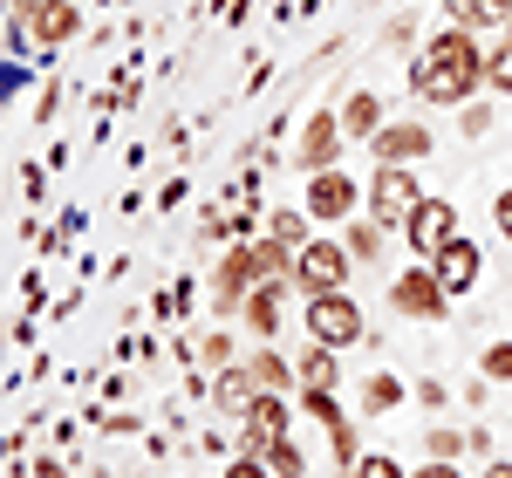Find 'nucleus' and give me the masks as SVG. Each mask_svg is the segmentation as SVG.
<instances>
[{
    "label": "nucleus",
    "instance_id": "obj_29",
    "mask_svg": "<svg viewBox=\"0 0 512 478\" xmlns=\"http://www.w3.org/2000/svg\"><path fill=\"white\" fill-rule=\"evenodd\" d=\"M226 478H267V465H260V458H246V451H239L233 465H226Z\"/></svg>",
    "mask_w": 512,
    "mask_h": 478
},
{
    "label": "nucleus",
    "instance_id": "obj_25",
    "mask_svg": "<svg viewBox=\"0 0 512 478\" xmlns=\"http://www.w3.org/2000/svg\"><path fill=\"white\" fill-rule=\"evenodd\" d=\"M485 82H492L499 96H506V89H512V41H506V48H499V55H492V62H485Z\"/></svg>",
    "mask_w": 512,
    "mask_h": 478
},
{
    "label": "nucleus",
    "instance_id": "obj_21",
    "mask_svg": "<svg viewBox=\"0 0 512 478\" xmlns=\"http://www.w3.org/2000/svg\"><path fill=\"white\" fill-rule=\"evenodd\" d=\"M253 274H267V280L287 274V246H280V239H260V246H253Z\"/></svg>",
    "mask_w": 512,
    "mask_h": 478
},
{
    "label": "nucleus",
    "instance_id": "obj_7",
    "mask_svg": "<svg viewBox=\"0 0 512 478\" xmlns=\"http://www.w3.org/2000/svg\"><path fill=\"white\" fill-rule=\"evenodd\" d=\"M390 301H396V315H410V321H437L444 308H451V294L437 287L431 267H410V274L390 287Z\"/></svg>",
    "mask_w": 512,
    "mask_h": 478
},
{
    "label": "nucleus",
    "instance_id": "obj_4",
    "mask_svg": "<svg viewBox=\"0 0 512 478\" xmlns=\"http://www.w3.org/2000/svg\"><path fill=\"white\" fill-rule=\"evenodd\" d=\"M417 178L403 171V164H376V178H369V212H376V226H396V219H410L417 212Z\"/></svg>",
    "mask_w": 512,
    "mask_h": 478
},
{
    "label": "nucleus",
    "instance_id": "obj_31",
    "mask_svg": "<svg viewBox=\"0 0 512 478\" xmlns=\"http://www.w3.org/2000/svg\"><path fill=\"white\" fill-rule=\"evenodd\" d=\"M198 356H205V362H226V356H233V342H226V335H212V342H198Z\"/></svg>",
    "mask_w": 512,
    "mask_h": 478
},
{
    "label": "nucleus",
    "instance_id": "obj_24",
    "mask_svg": "<svg viewBox=\"0 0 512 478\" xmlns=\"http://www.w3.org/2000/svg\"><path fill=\"white\" fill-rule=\"evenodd\" d=\"M260 465H274L280 478H301V451H294V438H280L274 451H267V458H260Z\"/></svg>",
    "mask_w": 512,
    "mask_h": 478
},
{
    "label": "nucleus",
    "instance_id": "obj_23",
    "mask_svg": "<svg viewBox=\"0 0 512 478\" xmlns=\"http://www.w3.org/2000/svg\"><path fill=\"white\" fill-rule=\"evenodd\" d=\"M274 239L280 246H308V212H274Z\"/></svg>",
    "mask_w": 512,
    "mask_h": 478
},
{
    "label": "nucleus",
    "instance_id": "obj_10",
    "mask_svg": "<svg viewBox=\"0 0 512 478\" xmlns=\"http://www.w3.org/2000/svg\"><path fill=\"white\" fill-rule=\"evenodd\" d=\"M431 274H437L444 294H465V287L478 280V246H472V239H451V246L431 260Z\"/></svg>",
    "mask_w": 512,
    "mask_h": 478
},
{
    "label": "nucleus",
    "instance_id": "obj_19",
    "mask_svg": "<svg viewBox=\"0 0 512 478\" xmlns=\"http://www.w3.org/2000/svg\"><path fill=\"white\" fill-rule=\"evenodd\" d=\"M253 383H260L267 397H280V390H287V362H280L274 349H260V356H253Z\"/></svg>",
    "mask_w": 512,
    "mask_h": 478
},
{
    "label": "nucleus",
    "instance_id": "obj_5",
    "mask_svg": "<svg viewBox=\"0 0 512 478\" xmlns=\"http://www.w3.org/2000/svg\"><path fill=\"white\" fill-rule=\"evenodd\" d=\"M342 274H349V246H342V239H308L301 260H294V280H301L308 294H335Z\"/></svg>",
    "mask_w": 512,
    "mask_h": 478
},
{
    "label": "nucleus",
    "instance_id": "obj_3",
    "mask_svg": "<svg viewBox=\"0 0 512 478\" xmlns=\"http://www.w3.org/2000/svg\"><path fill=\"white\" fill-rule=\"evenodd\" d=\"M451 239H458V212L444 199H417V212L403 219V246H410L417 260H437Z\"/></svg>",
    "mask_w": 512,
    "mask_h": 478
},
{
    "label": "nucleus",
    "instance_id": "obj_20",
    "mask_svg": "<svg viewBox=\"0 0 512 478\" xmlns=\"http://www.w3.org/2000/svg\"><path fill=\"white\" fill-rule=\"evenodd\" d=\"M396 403H403V383L396 376H369L362 383V410H396Z\"/></svg>",
    "mask_w": 512,
    "mask_h": 478
},
{
    "label": "nucleus",
    "instance_id": "obj_36",
    "mask_svg": "<svg viewBox=\"0 0 512 478\" xmlns=\"http://www.w3.org/2000/svg\"><path fill=\"white\" fill-rule=\"evenodd\" d=\"M0 14H7V0H0Z\"/></svg>",
    "mask_w": 512,
    "mask_h": 478
},
{
    "label": "nucleus",
    "instance_id": "obj_34",
    "mask_svg": "<svg viewBox=\"0 0 512 478\" xmlns=\"http://www.w3.org/2000/svg\"><path fill=\"white\" fill-rule=\"evenodd\" d=\"M506 41H512V14H506Z\"/></svg>",
    "mask_w": 512,
    "mask_h": 478
},
{
    "label": "nucleus",
    "instance_id": "obj_33",
    "mask_svg": "<svg viewBox=\"0 0 512 478\" xmlns=\"http://www.w3.org/2000/svg\"><path fill=\"white\" fill-rule=\"evenodd\" d=\"M485 478H512V458H492V465H485Z\"/></svg>",
    "mask_w": 512,
    "mask_h": 478
},
{
    "label": "nucleus",
    "instance_id": "obj_8",
    "mask_svg": "<svg viewBox=\"0 0 512 478\" xmlns=\"http://www.w3.org/2000/svg\"><path fill=\"white\" fill-rule=\"evenodd\" d=\"M355 199H362V185H355L349 171H335V164L308 178V212H315V219H349Z\"/></svg>",
    "mask_w": 512,
    "mask_h": 478
},
{
    "label": "nucleus",
    "instance_id": "obj_35",
    "mask_svg": "<svg viewBox=\"0 0 512 478\" xmlns=\"http://www.w3.org/2000/svg\"><path fill=\"white\" fill-rule=\"evenodd\" d=\"M499 7H506V14H512V0H499Z\"/></svg>",
    "mask_w": 512,
    "mask_h": 478
},
{
    "label": "nucleus",
    "instance_id": "obj_28",
    "mask_svg": "<svg viewBox=\"0 0 512 478\" xmlns=\"http://www.w3.org/2000/svg\"><path fill=\"white\" fill-rule=\"evenodd\" d=\"M431 451H437V458H444V465H451V458L465 451V438H458V431H437V438H431Z\"/></svg>",
    "mask_w": 512,
    "mask_h": 478
},
{
    "label": "nucleus",
    "instance_id": "obj_27",
    "mask_svg": "<svg viewBox=\"0 0 512 478\" xmlns=\"http://www.w3.org/2000/svg\"><path fill=\"white\" fill-rule=\"evenodd\" d=\"M485 376H506V383H512V342H499V349H485Z\"/></svg>",
    "mask_w": 512,
    "mask_h": 478
},
{
    "label": "nucleus",
    "instance_id": "obj_9",
    "mask_svg": "<svg viewBox=\"0 0 512 478\" xmlns=\"http://www.w3.org/2000/svg\"><path fill=\"white\" fill-rule=\"evenodd\" d=\"M342 137H349V130H342V117H328V110H321V117L301 130V144H294V164H308V171H328V164H335V151H342Z\"/></svg>",
    "mask_w": 512,
    "mask_h": 478
},
{
    "label": "nucleus",
    "instance_id": "obj_22",
    "mask_svg": "<svg viewBox=\"0 0 512 478\" xmlns=\"http://www.w3.org/2000/svg\"><path fill=\"white\" fill-rule=\"evenodd\" d=\"M383 253V226L369 219V226H349V260H376Z\"/></svg>",
    "mask_w": 512,
    "mask_h": 478
},
{
    "label": "nucleus",
    "instance_id": "obj_6",
    "mask_svg": "<svg viewBox=\"0 0 512 478\" xmlns=\"http://www.w3.org/2000/svg\"><path fill=\"white\" fill-rule=\"evenodd\" d=\"M280 438H287V403L260 390V397H253V410L239 417V451H246V458H267Z\"/></svg>",
    "mask_w": 512,
    "mask_h": 478
},
{
    "label": "nucleus",
    "instance_id": "obj_12",
    "mask_svg": "<svg viewBox=\"0 0 512 478\" xmlns=\"http://www.w3.org/2000/svg\"><path fill=\"white\" fill-rule=\"evenodd\" d=\"M246 294H253V246H233L226 267H219V315L246 308Z\"/></svg>",
    "mask_w": 512,
    "mask_h": 478
},
{
    "label": "nucleus",
    "instance_id": "obj_30",
    "mask_svg": "<svg viewBox=\"0 0 512 478\" xmlns=\"http://www.w3.org/2000/svg\"><path fill=\"white\" fill-rule=\"evenodd\" d=\"M492 219H499V233L512 239V185H506V192H499V199H492Z\"/></svg>",
    "mask_w": 512,
    "mask_h": 478
},
{
    "label": "nucleus",
    "instance_id": "obj_1",
    "mask_svg": "<svg viewBox=\"0 0 512 478\" xmlns=\"http://www.w3.org/2000/svg\"><path fill=\"white\" fill-rule=\"evenodd\" d=\"M478 82H485V55H478V41L465 35V28H444V35L417 55L410 89H417L424 103H465Z\"/></svg>",
    "mask_w": 512,
    "mask_h": 478
},
{
    "label": "nucleus",
    "instance_id": "obj_13",
    "mask_svg": "<svg viewBox=\"0 0 512 478\" xmlns=\"http://www.w3.org/2000/svg\"><path fill=\"white\" fill-rule=\"evenodd\" d=\"M28 21H35L28 35H35L41 48H55V41H69V35H76V7H69V0H41Z\"/></svg>",
    "mask_w": 512,
    "mask_h": 478
},
{
    "label": "nucleus",
    "instance_id": "obj_11",
    "mask_svg": "<svg viewBox=\"0 0 512 478\" xmlns=\"http://www.w3.org/2000/svg\"><path fill=\"white\" fill-rule=\"evenodd\" d=\"M431 151V130H417V123H383L376 130V164H410Z\"/></svg>",
    "mask_w": 512,
    "mask_h": 478
},
{
    "label": "nucleus",
    "instance_id": "obj_14",
    "mask_svg": "<svg viewBox=\"0 0 512 478\" xmlns=\"http://www.w3.org/2000/svg\"><path fill=\"white\" fill-rule=\"evenodd\" d=\"M451 7V21L465 28V35H478V28H506V7L499 0H444Z\"/></svg>",
    "mask_w": 512,
    "mask_h": 478
},
{
    "label": "nucleus",
    "instance_id": "obj_17",
    "mask_svg": "<svg viewBox=\"0 0 512 478\" xmlns=\"http://www.w3.org/2000/svg\"><path fill=\"white\" fill-rule=\"evenodd\" d=\"M253 397H260L253 369H226V376H219V403H226V410H239V417H246V410H253Z\"/></svg>",
    "mask_w": 512,
    "mask_h": 478
},
{
    "label": "nucleus",
    "instance_id": "obj_18",
    "mask_svg": "<svg viewBox=\"0 0 512 478\" xmlns=\"http://www.w3.org/2000/svg\"><path fill=\"white\" fill-rule=\"evenodd\" d=\"M294 376H301V390H335V349H308V356H301V369H294Z\"/></svg>",
    "mask_w": 512,
    "mask_h": 478
},
{
    "label": "nucleus",
    "instance_id": "obj_15",
    "mask_svg": "<svg viewBox=\"0 0 512 478\" xmlns=\"http://www.w3.org/2000/svg\"><path fill=\"white\" fill-rule=\"evenodd\" d=\"M280 294H287L280 280H267V287H253V294H246V321H253L260 335H274V328H280Z\"/></svg>",
    "mask_w": 512,
    "mask_h": 478
},
{
    "label": "nucleus",
    "instance_id": "obj_32",
    "mask_svg": "<svg viewBox=\"0 0 512 478\" xmlns=\"http://www.w3.org/2000/svg\"><path fill=\"white\" fill-rule=\"evenodd\" d=\"M417 478H458V465H444V458H437V465H424Z\"/></svg>",
    "mask_w": 512,
    "mask_h": 478
},
{
    "label": "nucleus",
    "instance_id": "obj_2",
    "mask_svg": "<svg viewBox=\"0 0 512 478\" xmlns=\"http://www.w3.org/2000/svg\"><path fill=\"white\" fill-rule=\"evenodd\" d=\"M308 335H315L321 349H349V342H362V308L342 287L335 294H308Z\"/></svg>",
    "mask_w": 512,
    "mask_h": 478
},
{
    "label": "nucleus",
    "instance_id": "obj_16",
    "mask_svg": "<svg viewBox=\"0 0 512 478\" xmlns=\"http://www.w3.org/2000/svg\"><path fill=\"white\" fill-rule=\"evenodd\" d=\"M342 130H349V137H376V130H383V103H376L369 89H362V96H349V110H342Z\"/></svg>",
    "mask_w": 512,
    "mask_h": 478
},
{
    "label": "nucleus",
    "instance_id": "obj_26",
    "mask_svg": "<svg viewBox=\"0 0 512 478\" xmlns=\"http://www.w3.org/2000/svg\"><path fill=\"white\" fill-rule=\"evenodd\" d=\"M355 478H410L396 458H355Z\"/></svg>",
    "mask_w": 512,
    "mask_h": 478
}]
</instances>
